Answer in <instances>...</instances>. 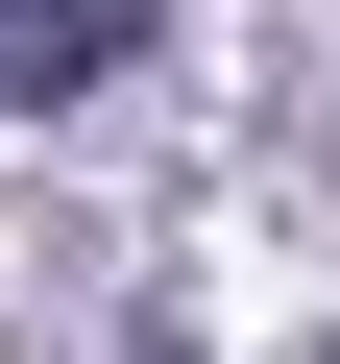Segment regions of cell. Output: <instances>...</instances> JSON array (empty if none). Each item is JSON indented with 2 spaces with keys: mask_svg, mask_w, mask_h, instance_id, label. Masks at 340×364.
Instances as JSON below:
<instances>
[{
  "mask_svg": "<svg viewBox=\"0 0 340 364\" xmlns=\"http://www.w3.org/2000/svg\"><path fill=\"white\" fill-rule=\"evenodd\" d=\"M122 49H146V0H0V97H25V122H49V97H97Z\"/></svg>",
  "mask_w": 340,
  "mask_h": 364,
  "instance_id": "cell-1",
  "label": "cell"
},
{
  "mask_svg": "<svg viewBox=\"0 0 340 364\" xmlns=\"http://www.w3.org/2000/svg\"><path fill=\"white\" fill-rule=\"evenodd\" d=\"M146 364H195V340H146Z\"/></svg>",
  "mask_w": 340,
  "mask_h": 364,
  "instance_id": "cell-2",
  "label": "cell"
}]
</instances>
